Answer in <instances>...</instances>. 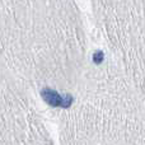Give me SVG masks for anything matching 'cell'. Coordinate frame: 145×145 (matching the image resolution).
Segmentation results:
<instances>
[{
	"label": "cell",
	"mask_w": 145,
	"mask_h": 145,
	"mask_svg": "<svg viewBox=\"0 0 145 145\" xmlns=\"http://www.w3.org/2000/svg\"><path fill=\"white\" fill-rule=\"evenodd\" d=\"M41 95H42L43 101L51 107H61V108H69L74 102V97L71 94L61 95L59 94L56 90L51 89V88H43L41 90Z\"/></svg>",
	"instance_id": "1"
},
{
	"label": "cell",
	"mask_w": 145,
	"mask_h": 145,
	"mask_svg": "<svg viewBox=\"0 0 145 145\" xmlns=\"http://www.w3.org/2000/svg\"><path fill=\"white\" fill-rule=\"evenodd\" d=\"M92 59H93V63H94L95 65H99V64H102L103 60H105V54H103L102 50H98L93 54Z\"/></svg>",
	"instance_id": "2"
}]
</instances>
